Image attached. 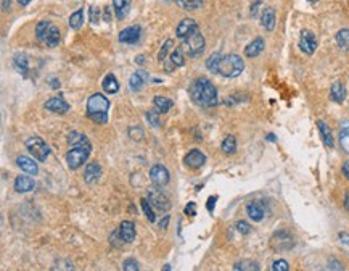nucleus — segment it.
Wrapping results in <instances>:
<instances>
[{
  "mask_svg": "<svg viewBox=\"0 0 349 271\" xmlns=\"http://www.w3.org/2000/svg\"><path fill=\"white\" fill-rule=\"evenodd\" d=\"M340 146L346 153H349V120L343 123L340 131Z\"/></svg>",
  "mask_w": 349,
  "mask_h": 271,
  "instance_id": "nucleus-31",
  "label": "nucleus"
},
{
  "mask_svg": "<svg viewBox=\"0 0 349 271\" xmlns=\"http://www.w3.org/2000/svg\"><path fill=\"white\" fill-rule=\"evenodd\" d=\"M150 81V74L147 73V71H143V70H137L134 74L131 76V79H129V86H131V89L137 92V91H140L143 86L147 84V82Z\"/></svg>",
  "mask_w": 349,
  "mask_h": 271,
  "instance_id": "nucleus-17",
  "label": "nucleus"
},
{
  "mask_svg": "<svg viewBox=\"0 0 349 271\" xmlns=\"http://www.w3.org/2000/svg\"><path fill=\"white\" fill-rule=\"evenodd\" d=\"M237 231L240 232V234L246 236V234L251 232V226H249L246 221H238V223H237Z\"/></svg>",
  "mask_w": 349,
  "mask_h": 271,
  "instance_id": "nucleus-44",
  "label": "nucleus"
},
{
  "mask_svg": "<svg viewBox=\"0 0 349 271\" xmlns=\"http://www.w3.org/2000/svg\"><path fill=\"white\" fill-rule=\"evenodd\" d=\"M87 142H90V141L87 139V136L81 134V132H77V131H73V132H69V134H68V144H69L71 147L82 146V144H87Z\"/></svg>",
  "mask_w": 349,
  "mask_h": 271,
  "instance_id": "nucleus-33",
  "label": "nucleus"
},
{
  "mask_svg": "<svg viewBox=\"0 0 349 271\" xmlns=\"http://www.w3.org/2000/svg\"><path fill=\"white\" fill-rule=\"evenodd\" d=\"M119 237L121 241H124L126 244H131V242H134L135 239V224L132 223V221H123V223L119 224Z\"/></svg>",
  "mask_w": 349,
  "mask_h": 271,
  "instance_id": "nucleus-16",
  "label": "nucleus"
},
{
  "mask_svg": "<svg viewBox=\"0 0 349 271\" xmlns=\"http://www.w3.org/2000/svg\"><path fill=\"white\" fill-rule=\"evenodd\" d=\"M131 2L132 0H113V8L116 12V18L118 20H124L127 13H129L131 8Z\"/></svg>",
  "mask_w": 349,
  "mask_h": 271,
  "instance_id": "nucleus-25",
  "label": "nucleus"
},
{
  "mask_svg": "<svg viewBox=\"0 0 349 271\" xmlns=\"http://www.w3.org/2000/svg\"><path fill=\"white\" fill-rule=\"evenodd\" d=\"M246 213H248V217L251 218L253 221L259 223V221H262L264 217H265L264 203H262L261 200H253V202H249L248 205H246Z\"/></svg>",
  "mask_w": 349,
  "mask_h": 271,
  "instance_id": "nucleus-13",
  "label": "nucleus"
},
{
  "mask_svg": "<svg viewBox=\"0 0 349 271\" xmlns=\"http://www.w3.org/2000/svg\"><path fill=\"white\" fill-rule=\"evenodd\" d=\"M188 92H190L192 100L199 105V107L211 108L218 103V89H216V86L208 77H198V79H195L192 82Z\"/></svg>",
  "mask_w": 349,
  "mask_h": 271,
  "instance_id": "nucleus-1",
  "label": "nucleus"
},
{
  "mask_svg": "<svg viewBox=\"0 0 349 271\" xmlns=\"http://www.w3.org/2000/svg\"><path fill=\"white\" fill-rule=\"evenodd\" d=\"M109 100L103 94H92L87 100V116L93 123L105 124L108 121V110H109Z\"/></svg>",
  "mask_w": 349,
  "mask_h": 271,
  "instance_id": "nucleus-2",
  "label": "nucleus"
},
{
  "mask_svg": "<svg viewBox=\"0 0 349 271\" xmlns=\"http://www.w3.org/2000/svg\"><path fill=\"white\" fill-rule=\"evenodd\" d=\"M100 176H102V167H100L97 162L88 163L86 167L84 181L88 182V184H93V182H97L100 179Z\"/></svg>",
  "mask_w": 349,
  "mask_h": 271,
  "instance_id": "nucleus-20",
  "label": "nucleus"
},
{
  "mask_svg": "<svg viewBox=\"0 0 349 271\" xmlns=\"http://www.w3.org/2000/svg\"><path fill=\"white\" fill-rule=\"evenodd\" d=\"M330 97L333 99L336 103H343V102H345V99H346V89H345V86H343L340 81L333 82V86H331V89H330Z\"/></svg>",
  "mask_w": 349,
  "mask_h": 271,
  "instance_id": "nucleus-26",
  "label": "nucleus"
},
{
  "mask_svg": "<svg viewBox=\"0 0 349 271\" xmlns=\"http://www.w3.org/2000/svg\"><path fill=\"white\" fill-rule=\"evenodd\" d=\"M105 21H109V7L105 8Z\"/></svg>",
  "mask_w": 349,
  "mask_h": 271,
  "instance_id": "nucleus-58",
  "label": "nucleus"
},
{
  "mask_svg": "<svg viewBox=\"0 0 349 271\" xmlns=\"http://www.w3.org/2000/svg\"><path fill=\"white\" fill-rule=\"evenodd\" d=\"M198 29V25H196V21L193 20V18H185V20H182L179 26H177V29H175V34L179 39H185L187 36H190L193 31H196Z\"/></svg>",
  "mask_w": 349,
  "mask_h": 271,
  "instance_id": "nucleus-15",
  "label": "nucleus"
},
{
  "mask_svg": "<svg viewBox=\"0 0 349 271\" xmlns=\"http://www.w3.org/2000/svg\"><path fill=\"white\" fill-rule=\"evenodd\" d=\"M309 2H312V3H314V2H317V0H309Z\"/></svg>",
  "mask_w": 349,
  "mask_h": 271,
  "instance_id": "nucleus-61",
  "label": "nucleus"
},
{
  "mask_svg": "<svg viewBox=\"0 0 349 271\" xmlns=\"http://www.w3.org/2000/svg\"><path fill=\"white\" fill-rule=\"evenodd\" d=\"M173 46H174V41H173V39H168V41H166V42L163 44L161 50H159V53H158V60H159V62H161V63L166 60V57H168V53L171 52V49H173Z\"/></svg>",
  "mask_w": 349,
  "mask_h": 271,
  "instance_id": "nucleus-41",
  "label": "nucleus"
},
{
  "mask_svg": "<svg viewBox=\"0 0 349 271\" xmlns=\"http://www.w3.org/2000/svg\"><path fill=\"white\" fill-rule=\"evenodd\" d=\"M345 207H346V210L349 212V192L346 194V197H345Z\"/></svg>",
  "mask_w": 349,
  "mask_h": 271,
  "instance_id": "nucleus-57",
  "label": "nucleus"
},
{
  "mask_svg": "<svg viewBox=\"0 0 349 271\" xmlns=\"http://www.w3.org/2000/svg\"><path fill=\"white\" fill-rule=\"evenodd\" d=\"M184 44H182V50H185V53L188 57L192 58H196L199 57L203 52H204V46H206V41H204V37L201 34V31H199V27L196 31H193L190 36H187L185 39H182Z\"/></svg>",
  "mask_w": 349,
  "mask_h": 271,
  "instance_id": "nucleus-5",
  "label": "nucleus"
},
{
  "mask_svg": "<svg viewBox=\"0 0 349 271\" xmlns=\"http://www.w3.org/2000/svg\"><path fill=\"white\" fill-rule=\"evenodd\" d=\"M138 268H140L138 267V262L134 258H127L123 262V270L124 271H137Z\"/></svg>",
  "mask_w": 349,
  "mask_h": 271,
  "instance_id": "nucleus-43",
  "label": "nucleus"
},
{
  "mask_svg": "<svg viewBox=\"0 0 349 271\" xmlns=\"http://www.w3.org/2000/svg\"><path fill=\"white\" fill-rule=\"evenodd\" d=\"M184 163L187 165L188 168L198 170V168H201L204 163H206V155H204L201 150H198V148H193V150H190L185 155Z\"/></svg>",
  "mask_w": 349,
  "mask_h": 271,
  "instance_id": "nucleus-10",
  "label": "nucleus"
},
{
  "mask_svg": "<svg viewBox=\"0 0 349 271\" xmlns=\"http://www.w3.org/2000/svg\"><path fill=\"white\" fill-rule=\"evenodd\" d=\"M10 7V0H2V10L3 12H7Z\"/></svg>",
  "mask_w": 349,
  "mask_h": 271,
  "instance_id": "nucleus-54",
  "label": "nucleus"
},
{
  "mask_svg": "<svg viewBox=\"0 0 349 271\" xmlns=\"http://www.w3.org/2000/svg\"><path fill=\"white\" fill-rule=\"evenodd\" d=\"M150 179H152L154 186L164 187L169 184L171 176H169L168 168L163 167V165H153L152 170H150Z\"/></svg>",
  "mask_w": 349,
  "mask_h": 271,
  "instance_id": "nucleus-9",
  "label": "nucleus"
},
{
  "mask_svg": "<svg viewBox=\"0 0 349 271\" xmlns=\"http://www.w3.org/2000/svg\"><path fill=\"white\" fill-rule=\"evenodd\" d=\"M220 58H222V55H220L219 52H216L213 53L211 57H209L206 60V68L209 71H213V73H218V68H219V62H220Z\"/></svg>",
  "mask_w": 349,
  "mask_h": 271,
  "instance_id": "nucleus-40",
  "label": "nucleus"
},
{
  "mask_svg": "<svg viewBox=\"0 0 349 271\" xmlns=\"http://www.w3.org/2000/svg\"><path fill=\"white\" fill-rule=\"evenodd\" d=\"M82 23H84V10L79 8V10H76L74 13H71L69 27L71 29H79V27L82 26Z\"/></svg>",
  "mask_w": 349,
  "mask_h": 271,
  "instance_id": "nucleus-32",
  "label": "nucleus"
},
{
  "mask_svg": "<svg viewBox=\"0 0 349 271\" xmlns=\"http://www.w3.org/2000/svg\"><path fill=\"white\" fill-rule=\"evenodd\" d=\"M88 12H90V21H92L93 25H97L98 20H100V10L97 7H90Z\"/></svg>",
  "mask_w": 349,
  "mask_h": 271,
  "instance_id": "nucleus-47",
  "label": "nucleus"
},
{
  "mask_svg": "<svg viewBox=\"0 0 349 271\" xmlns=\"http://www.w3.org/2000/svg\"><path fill=\"white\" fill-rule=\"evenodd\" d=\"M341 171H343V174L346 176V179L349 181V162H345V163H343V168H341Z\"/></svg>",
  "mask_w": 349,
  "mask_h": 271,
  "instance_id": "nucleus-50",
  "label": "nucleus"
},
{
  "mask_svg": "<svg viewBox=\"0 0 349 271\" xmlns=\"http://www.w3.org/2000/svg\"><path fill=\"white\" fill-rule=\"evenodd\" d=\"M50 21H41V23H37V26H36V37H37V41H44V39H45V36H47V32H48V29H50Z\"/></svg>",
  "mask_w": 349,
  "mask_h": 271,
  "instance_id": "nucleus-39",
  "label": "nucleus"
},
{
  "mask_svg": "<svg viewBox=\"0 0 349 271\" xmlns=\"http://www.w3.org/2000/svg\"><path fill=\"white\" fill-rule=\"evenodd\" d=\"M145 116H147V121L153 126V128H159V124H161V123H159V112H158L156 108L148 110Z\"/></svg>",
  "mask_w": 349,
  "mask_h": 271,
  "instance_id": "nucleus-42",
  "label": "nucleus"
},
{
  "mask_svg": "<svg viewBox=\"0 0 349 271\" xmlns=\"http://www.w3.org/2000/svg\"><path fill=\"white\" fill-rule=\"evenodd\" d=\"M168 224H169V217H168V215H166L164 220L159 221V228H161V229H166V228H168Z\"/></svg>",
  "mask_w": 349,
  "mask_h": 271,
  "instance_id": "nucleus-51",
  "label": "nucleus"
},
{
  "mask_svg": "<svg viewBox=\"0 0 349 271\" xmlns=\"http://www.w3.org/2000/svg\"><path fill=\"white\" fill-rule=\"evenodd\" d=\"M102 87L107 94H116L119 91V82L114 74H107L102 81Z\"/></svg>",
  "mask_w": 349,
  "mask_h": 271,
  "instance_id": "nucleus-27",
  "label": "nucleus"
},
{
  "mask_svg": "<svg viewBox=\"0 0 349 271\" xmlns=\"http://www.w3.org/2000/svg\"><path fill=\"white\" fill-rule=\"evenodd\" d=\"M177 5H179L180 8L184 10H188V12H193V10H196L201 7L203 0H175Z\"/></svg>",
  "mask_w": 349,
  "mask_h": 271,
  "instance_id": "nucleus-38",
  "label": "nucleus"
},
{
  "mask_svg": "<svg viewBox=\"0 0 349 271\" xmlns=\"http://www.w3.org/2000/svg\"><path fill=\"white\" fill-rule=\"evenodd\" d=\"M222 150H224V153H227V155H232V153H235V150H237V139H235V136H232V134H229L225 137V139L222 141Z\"/></svg>",
  "mask_w": 349,
  "mask_h": 271,
  "instance_id": "nucleus-34",
  "label": "nucleus"
},
{
  "mask_svg": "<svg viewBox=\"0 0 349 271\" xmlns=\"http://www.w3.org/2000/svg\"><path fill=\"white\" fill-rule=\"evenodd\" d=\"M147 198L153 205V208L159 210V212H168V210L171 208V198L168 197V194H166L163 189H159L158 186L148 189V197Z\"/></svg>",
  "mask_w": 349,
  "mask_h": 271,
  "instance_id": "nucleus-8",
  "label": "nucleus"
},
{
  "mask_svg": "<svg viewBox=\"0 0 349 271\" xmlns=\"http://www.w3.org/2000/svg\"><path fill=\"white\" fill-rule=\"evenodd\" d=\"M270 247H272L275 252L291 250V248L295 247V237H293L288 231L280 229L270 237Z\"/></svg>",
  "mask_w": 349,
  "mask_h": 271,
  "instance_id": "nucleus-7",
  "label": "nucleus"
},
{
  "mask_svg": "<svg viewBox=\"0 0 349 271\" xmlns=\"http://www.w3.org/2000/svg\"><path fill=\"white\" fill-rule=\"evenodd\" d=\"M13 66L16 71H20V73L26 74L27 70H29V62H27V57L24 53H16L13 57Z\"/></svg>",
  "mask_w": 349,
  "mask_h": 271,
  "instance_id": "nucleus-29",
  "label": "nucleus"
},
{
  "mask_svg": "<svg viewBox=\"0 0 349 271\" xmlns=\"http://www.w3.org/2000/svg\"><path fill=\"white\" fill-rule=\"evenodd\" d=\"M335 39H336V44L343 49V50H348L349 49V29H340Z\"/></svg>",
  "mask_w": 349,
  "mask_h": 271,
  "instance_id": "nucleus-36",
  "label": "nucleus"
},
{
  "mask_svg": "<svg viewBox=\"0 0 349 271\" xmlns=\"http://www.w3.org/2000/svg\"><path fill=\"white\" fill-rule=\"evenodd\" d=\"M184 63H185L184 50H182V49H174L173 53H171V57H169V63L166 65V70L173 71L175 68H180V66H184Z\"/></svg>",
  "mask_w": 349,
  "mask_h": 271,
  "instance_id": "nucleus-21",
  "label": "nucleus"
},
{
  "mask_svg": "<svg viewBox=\"0 0 349 271\" xmlns=\"http://www.w3.org/2000/svg\"><path fill=\"white\" fill-rule=\"evenodd\" d=\"M267 141H272V142H274V141H275V136H274V134H269V136H267Z\"/></svg>",
  "mask_w": 349,
  "mask_h": 271,
  "instance_id": "nucleus-60",
  "label": "nucleus"
},
{
  "mask_svg": "<svg viewBox=\"0 0 349 271\" xmlns=\"http://www.w3.org/2000/svg\"><path fill=\"white\" fill-rule=\"evenodd\" d=\"M234 270H248V271H258L261 270L258 262H253V260H241V262H237Z\"/></svg>",
  "mask_w": 349,
  "mask_h": 271,
  "instance_id": "nucleus-35",
  "label": "nucleus"
},
{
  "mask_svg": "<svg viewBox=\"0 0 349 271\" xmlns=\"http://www.w3.org/2000/svg\"><path fill=\"white\" fill-rule=\"evenodd\" d=\"M185 215H187V217H195V215H196L195 202H188V205L185 207Z\"/></svg>",
  "mask_w": 349,
  "mask_h": 271,
  "instance_id": "nucleus-48",
  "label": "nucleus"
},
{
  "mask_svg": "<svg viewBox=\"0 0 349 271\" xmlns=\"http://www.w3.org/2000/svg\"><path fill=\"white\" fill-rule=\"evenodd\" d=\"M245 70V62L240 55L237 53H229V55H222L219 62V68L218 73L224 77H237L243 73Z\"/></svg>",
  "mask_w": 349,
  "mask_h": 271,
  "instance_id": "nucleus-3",
  "label": "nucleus"
},
{
  "mask_svg": "<svg viewBox=\"0 0 349 271\" xmlns=\"http://www.w3.org/2000/svg\"><path fill=\"white\" fill-rule=\"evenodd\" d=\"M340 239H341V242H345V244H349V234L348 232H340Z\"/></svg>",
  "mask_w": 349,
  "mask_h": 271,
  "instance_id": "nucleus-53",
  "label": "nucleus"
},
{
  "mask_svg": "<svg viewBox=\"0 0 349 271\" xmlns=\"http://www.w3.org/2000/svg\"><path fill=\"white\" fill-rule=\"evenodd\" d=\"M216 200H218V197H209V198H208V205H206L208 212H213V208H214V205H216Z\"/></svg>",
  "mask_w": 349,
  "mask_h": 271,
  "instance_id": "nucleus-49",
  "label": "nucleus"
},
{
  "mask_svg": "<svg viewBox=\"0 0 349 271\" xmlns=\"http://www.w3.org/2000/svg\"><path fill=\"white\" fill-rule=\"evenodd\" d=\"M299 49L307 55H312L315 52V49H317V39H315V36L311 31L301 32V37H299Z\"/></svg>",
  "mask_w": 349,
  "mask_h": 271,
  "instance_id": "nucleus-11",
  "label": "nucleus"
},
{
  "mask_svg": "<svg viewBox=\"0 0 349 271\" xmlns=\"http://www.w3.org/2000/svg\"><path fill=\"white\" fill-rule=\"evenodd\" d=\"M261 25L265 31H274L275 27V10L274 8H264V12L261 15Z\"/></svg>",
  "mask_w": 349,
  "mask_h": 271,
  "instance_id": "nucleus-24",
  "label": "nucleus"
},
{
  "mask_svg": "<svg viewBox=\"0 0 349 271\" xmlns=\"http://www.w3.org/2000/svg\"><path fill=\"white\" fill-rule=\"evenodd\" d=\"M153 103H154V108H156L159 113L169 112V110L174 107V102L171 100V99L163 97V96H156V97H154V99H153Z\"/></svg>",
  "mask_w": 349,
  "mask_h": 271,
  "instance_id": "nucleus-28",
  "label": "nucleus"
},
{
  "mask_svg": "<svg viewBox=\"0 0 349 271\" xmlns=\"http://www.w3.org/2000/svg\"><path fill=\"white\" fill-rule=\"evenodd\" d=\"M44 108L48 110V112H53V113H60V115H65L69 112V103L65 100L62 97H52L44 103Z\"/></svg>",
  "mask_w": 349,
  "mask_h": 271,
  "instance_id": "nucleus-12",
  "label": "nucleus"
},
{
  "mask_svg": "<svg viewBox=\"0 0 349 271\" xmlns=\"http://www.w3.org/2000/svg\"><path fill=\"white\" fill-rule=\"evenodd\" d=\"M36 187V181L31 176H18L15 179V191L16 192H31Z\"/></svg>",
  "mask_w": 349,
  "mask_h": 271,
  "instance_id": "nucleus-22",
  "label": "nucleus"
},
{
  "mask_svg": "<svg viewBox=\"0 0 349 271\" xmlns=\"http://www.w3.org/2000/svg\"><path fill=\"white\" fill-rule=\"evenodd\" d=\"M129 136L134 141H140L142 137H143V131H142V128H135V126H134V128L129 129Z\"/></svg>",
  "mask_w": 349,
  "mask_h": 271,
  "instance_id": "nucleus-46",
  "label": "nucleus"
},
{
  "mask_svg": "<svg viewBox=\"0 0 349 271\" xmlns=\"http://www.w3.org/2000/svg\"><path fill=\"white\" fill-rule=\"evenodd\" d=\"M140 203H142V210H143V213H145V217L148 218V221L150 223H154V221H156V215L153 212V205L150 203V200L148 198H142Z\"/></svg>",
  "mask_w": 349,
  "mask_h": 271,
  "instance_id": "nucleus-37",
  "label": "nucleus"
},
{
  "mask_svg": "<svg viewBox=\"0 0 349 271\" xmlns=\"http://www.w3.org/2000/svg\"><path fill=\"white\" fill-rule=\"evenodd\" d=\"M265 44H264V39L262 37H256L253 42H249L248 46L245 47V55L248 58H256L258 55H261L264 50Z\"/></svg>",
  "mask_w": 349,
  "mask_h": 271,
  "instance_id": "nucleus-18",
  "label": "nucleus"
},
{
  "mask_svg": "<svg viewBox=\"0 0 349 271\" xmlns=\"http://www.w3.org/2000/svg\"><path fill=\"white\" fill-rule=\"evenodd\" d=\"M135 63L143 65V63H145V57H143V55H138V57L135 58Z\"/></svg>",
  "mask_w": 349,
  "mask_h": 271,
  "instance_id": "nucleus-55",
  "label": "nucleus"
},
{
  "mask_svg": "<svg viewBox=\"0 0 349 271\" xmlns=\"http://www.w3.org/2000/svg\"><path fill=\"white\" fill-rule=\"evenodd\" d=\"M142 29L140 26H129L119 32V42L123 44H137L140 39Z\"/></svg>",
  "mask_w": 349,
  "mask_h": 271,
  "instance_id": "nucleus-14",
  "label": "nucleus"
},
{
  "mask_svg": "<svg viewBox=\"0 0 349 271\" xmlns=\"http://www.w3.org/2000/svg\"><path fill=\"white\" fill-rule=\"evenodd\" d=\"M259 5H261V0H258V2L251 7V16H256V15H258V10H259L258 7H259Z\"/></svg>",
  "mask_w": 349,
  "mask_h": 271,
  "instance_id": "nucleus-52",
  "label": "nucleus"
},
{
  "mask_svg": "<svg viewBox=\"0 0 349 271\" xmlns=\"http://www.w3.org/2000/svg\"><path fill=\"white\" fill-rule=\"evenodd\" d=\"M92 153V144H82V146L71 147V150L66 153V163H68L69 170H77L84 165Z\"/></svg>",
  "mask_w": 349,
  "mask_h": 271,
  "instance_id": "nucleus-4",
  "label": "nucleus"
},
{
  "mask_svg": "<svg viewBox=\"0 0 349 271\" xmlns=\"http://www.w3.org/2000/svg\"><path fill=\"white\" fill-rule=\"evenodd\" d=\"M16 165H18V167H20L21 170H23V171H26L27 174L36 176V174L39 173V167H37V163H36L32 158L24 157V155H21V157L16 158Z\"/></svg>",
  "mask_w": 349,
  "mask_h": 271,
  "instance_id": "nucleus-19",
  "label": "nucleus"
},
{
  "mask_svg": "<svg viewBox=\"0 0 349 271\" xmlns=\"http://www.w3.org/2000/svg\"><path fill=\"white\" fill-rule=\"evenodd\" d=\"M18 3L21 5V7H27V5L31 3V0H18Z\"/></svg>",
  "mask_w": 349,
  "mask_h": 271,
  "instance_id": "nucleus-56",
  "label": "nucleus"
},
{
  "mask_svg": "<svg viewBox=\"0 0 349 271\" xmlns=\"http://www.w3.org/2000/svg\"><path fill=\"white\" fill-rule=\"evenodd\" d=\"M44 42L47 44L48 47H57L58 44H60V31H58V27L57 26H50V29L47 32V36L45 39H44Z\"/></svg>",
  "mask_w": 349,
  "mask_h": 271,
  "instance_id": "nucleus-30",
  "label": "nucleus"
},
{
  "mask_svg": "<svg viewBox=\"0 0 349 271\" xmlns=\"http://www.w3.org/2000/svg\"><path fill=\"white\" fill-rule=\"evenodd\" d=\"M26 148L29 150L31 155H34V158L39 162H45L50 155V148L45 144V141L39 136H32L29 139H26Z\"/></svg>",
  "mask_w": 349,
  "mask_h": 271,
  "instance_id": "nucleus-6",
  "label": "nucleus"
},
{
  "mask_svg": "<svg viewBox=\"0 0 349 271\" xmlns=\"http://www.w3.org/2000/svg\"><path fill=\"white\" fill-rule=\"evenodd\" d=\"M52 87H53V89H58V87H60V82L57 81V79H52Z\"/></svg>",
  "mask_w": 349,
  "mask_h": 271,
  "instance_id": "nucleus-59",
  "label": "nucleus"
},
{
  "mask_svg": "<svg viewBox=\"0 0 349 271\" xmlns=\"http://www.w3.org/2000/svg\"><path fill=\"white\" fill-rule=\"evenodd\" d=\"M272 270L274 271H288L290 270V265H288V262H285V260H277V262H274V265H272Z\"/></svg>",
  "mask_w": 349,
  "mask_h": 271,
  "instance_id": "nucleus-45",
  "label": "nucleus"
},
{
  "mask_svg": "<svg viewBox=\"0 0 349 271\" xmlns=\"http://www.w3.org/2000/svg\"><path fill=\"white\" fill-rule=\"evenodd\" d=\"M317 128H319L320 137H322V141H324V144H325V147L333 148V146H335V142H333V134H331V129L328 128V124H327L325 121H319V123H317Z\"/></svg>",
  "mask_w": 349,
  "mask_h": 271,
  "instance_id": "nucleus-23",
  "label": "nucleus"
}]
</instances>
